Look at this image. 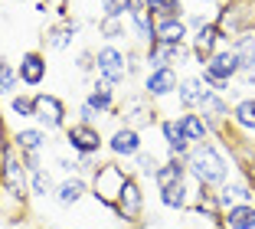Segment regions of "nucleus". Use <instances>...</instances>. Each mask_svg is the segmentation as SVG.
I'll list each match as a JSON object with an SVG mask.
<instances>
[{
	"label": "nucleus",
	"instance_id": "nucleus-45",
	"mask_svg": "<svg viewBox=\"0 0 255 229\" xmlns=\"http://www.w3.org/2000/svg\"><path fill=\"white\" fill-rule=\"evenodd\" d=\"M252 72H255V66H252Z\"/></svg>",
	"mask_w": 255,
	"mask_h": 229
},
{
	"label": "nucleus",
	"instance_id": "nucleus-33",
	"mask_svg": "<svg viewBox=\"0 0 255 229\" xmlns=\"http://www.w3.org/2000/svg\"><path fill=\"white\" fill-rule=\"evenodd\" d=\"M160 157L157 154H147V151H141V154H134V167H137V174H141V177H157V170H160Z\"/></svg>",
	"mask_w": 255,
	"mask_h": 229
},
{
	"label": "nucleus",
	"instance_id": "nucleus-11",
	"mask_svg": "<svg viewBox=\"0 0 255 229\" xmlns=\"http://www.w3.org/2000/svg\"><path fill=\"white\" fill-rule=\"evenodd\" d=\"M190 52H193V62H200V66H206L210 62V56L223 46V36H219L216 23H203L200 30H190V39H187Z\"/></svg>",
	"mask_w": 255,
	"mask_h": 229
},
{
	"label": "nucleus",
	"instance_id": "nucleus-15",
	"mask_svg": "<svg viewBox=\"0 0 255 229\" xmlns=\"http://www.w3.org/2000/svg\"><path fill=\"white\" fill-rule=\"evenodd\" d=\"M115 89H118V85H112V82H105V79L92 82L89 95H85V105L95 108L98 118H102V115H115V108H118V95H115Z\"/></svg>",
	"mask_w": 255,
	"mask_h": 229
},
{
	"label": "nucleus",
	"instance_id": "nucleus-24",
	"mask_svg": "<svg viewBox=\"0 0 255 229\" xmlns=\"http://www.w3.org/2000/svg\"><path fill=\"white\" fill-rule=\"evenodd\" d=\"M187 177H190L187 161H183V157H167V161L160 164L154 184H157V190H160V187H170V184H183Z\"/></svg>",
	"mask_w": 255,
	"mask_h": 229
},
{
	"label": "nucleus",
	"instance_id": "nucleus-31",
	"mask_svg": "<svg viewBox=\"0 0 255 229\" xmlns=\"http://www.w3.org/2000/svg\"><path fill=\"white\" fill-rule=\"evenodd\" d=\"M125 20L121 16H98V36L105 39V43H115V39L125 36Z\"/></svg>",
	"mask_w": 255,
	"mask_h": 229
},
{
	"label": "nucleus",
	"instance_id": "nucleus-19",
	"mask_svg": "<svg viewBox=\"0 0 255 229\" xmlns=\"http://www.w3.org/2000/svg\"><path fill=\"white\" fill-rule=\"evenodd\" d=\"M229 125H233L242 138H255V98H236Z\"/></svg>",
	"mask_w": 255,
	"mask_h": 229
},
{
	"label": "nucleus",
	"instance_id": "nucleus-38",
	"mask_svg": "<svg viewBox=\"0 0 255 229\" xmlns=\"http://www.w3.org/2000/svg\"><path fill=\"white\" fill-rule=\"evenodd\" d=\"M56 167L62 170V174H66V177H75V174H79V161H69V157H56Z\"/></svg>",
	"mask_w": 255,
	"mask_h": 229
},
{
	"label": "nucleus",
	"instance_id": "nucleus-40",
	"mask_svg": "<svg viewBox=\"0 0 255 229\" xmlns=\"http://www.w3.org/2000/svg\"><path fill=\"white\" fill-rule=\"evenodd\" d=\"M79 121L82 125H98V115H95V108H89V105H79Z\"/></svg>",
	"mask_w": 255,
	"mask_h": 229
},
{
	"label": "nucleus",
	"instance_id": "nucleus-26",
	"mask_svg": "<svg viewBox=\"0 0 255 229\" xmlns=\"http://www.w3.org/2000/svg\"><path fill=\"white\" fill-rule=\"evenodd\" d=\"M160 203H164L167 210H177V213H187V210H190V187H187V180H183V184L160 187Z\"/></svg>",
	"mask_w": 255,
	"mask_h": 229
},
{
	"label": "nucleus",
	"instance_id": "nucleus-9",
	"mask_svg": "<svg viewBox=\"0 0 255 229\" xmlns=\"http://www.w3.org/2000/svg\"><path fill=\"white\" fill-rule=\"evenodd\" d=\"M66 144L75 151V157H79V154H102L105 138H102L98 125H82V121H72V125L66 128Z\"/></svg>",
	"mask_w": 255,
	"mask_h": 229
},
{
	"label": "nucleus",
	"instance_id": "nucleus-20",
	"mask_svg": "<svg viewBox=\"0 0 255 229\" xmlns=\"http://www.w3.org/2000/svg\"><path fill=\"white\" fill-rule=\"evenodd\" d=\"M203 95H206V85H203L200 75H183L180 85H177V102H180L183 111H196L203 102Z\"/></svg>",
	"mask_w": 255,
	"mask_h": 229
},
{
	"label": "nucleus",
	"instance_id": "nucleus-28",
	"mask_svg": "<svg viewBox=\"0 0 255 229\" xmlns=\"http://www.w3.org/2000/svg\"><path fill=\"white\" fill-rule=\"evenodd\" d=\"M53 193H56V180H53V174H49L46 167L33 170V174H30V197L43 200V197H53Z\"/></svg>",
	"mask_w": 255,
	"mask_h": 229
},
{
	"label": "nucleus",
	"instance_id": "nucleus-2",
	"mask_svg": "<svg viewBox=\"0 0 255 229\" xmlns=\"http://www.w3.org/2000/svg\"><path fill=\"white\" fill-rule=\"evenodd\" d=\"M213 23H216L223 43H233L242 33H252L255 30V0H226V3H219Z\"/></svg>",
	"mask_w": 255,
	"mask_h": 229
},
{
	"label": "nucleus",
	"instance_id": "nucleus-32",
	"mask_svg": "<svg viewBox=\"0 0 255 229\" xmlns=\"http://www.w3.org/2000/svg\"><path fill=\"white\" fill-rule=\"evenodd\" d=\"M137 3H144V0H102V16H121V20H128V13Z\"/></svg>",
	"mask_w": 255,
	"mask_h": 229
},
{
	"label": "nucleus",
	"instance_id": "nucleus-4",
	"mask_svg": "<svg viewBox=\"0 0 255 229\" xmlns=\"http://www.w3.org/2000/svg\"><path fill=\"white\" fill-rule=\"evenodd\" d=\"M115 118H121V125L137 128V131H141V128L157 125V111H154V102H150L144 92H134V95H128L125 102H118Z\"/></svg>",
	"mask_w": 255,
	"mask_h": 229
},
{
	"label": "nucleus",
	"instance_id": "nucleus-34",
	"mask_svg": "<svg viewBox=\"0 0 255 229\" xmlns=\"http://www.w3.org/2000/svg\"><path fill=\"white\" fill-rule=\"evenodd\" d=\"M75 161H79V177H85V180H89L92 174H95V167L102 164V161H98V154H79Z\"/></svg>",
	"mask_w": 255,
	"mask_h": 229
},
{
	"label": "nucleus",
	"instance_id": "nucleus-23",
	"mask_svg": "<svg viewBox=\"0 0 255 229\" xmlns=\"http://www.w3.org/2000/svg\"><path fill=\"white\" fill-rule=\"evenodd\" d=\"M223 229H255V203H233L223 213Z\"/></svg>",
	"mask_w": 255,
	"mask_h": 229
},
{
	"label": "nucleus",
	"instance_id": "nucleus-12",
	"mask_svg": "<svg viewBox=\"0 0 255 229\" xmlns=\"http://www.w3.org/2000/svg\"><path fill=\"white\" fill-rule=\"evenodd\" d=\"M177 85H180V75H177V69L173 66H164V69H150L147 75H144V95L150 98V102H160V98L173 95L177 92Z\"/></svg>",
	"mask_w": 255,
	"mask_h": 229
},
{
	"label": "nucleus",
	"instance_id": "nucleus-14",
	"mask_svg": "<svg viewBox=\"0 0 255 229\" xmlns=\"http://www.w3.org/2000/svg\"><path fill=\"white\" fill-rule=\"evenodd\" d=\"M16 75H20V85L26 89H36L46 82V56L39 49H30L20 56V66H16Z\"/></svg>",
	"mask_w": 255,
	"mask_h": 229
},
{
	"label": "nucleus",
	"instance_id": "nucleus-37",
	"mask_svg": "<svg viewBox=\"0 0 255 229\" xmlns=\"http://www.w3.org/2000/svg\"><path fill=\"white\" fill-rule=\"evenodd\" d=\"M23 167H26V170H30V174H33V170H39V167H43V151H23Z\"/></svg>",
	"mask_w": 255,
	"mask_h": 229
},
{
	"label": "nucleus",
	"instance_id": "nucleus-27",
	"mask_svg": "<svg viewBox=\"0 0 255 229\" xmlns=\"http://www.w3.org/2000/svg\"><path fill=\"white\" fill-rule=\"evenodd\" d=\"M20 92V75H16V66L7 59V56H0V98H10Z\"/></svg>",
	"mask_w": 255,
	"mask_h": 229
},
{
	"label": "nucleus",
	"instance_id": "nucleus-7",
	"mask_svg": "<svg viewBox=\"0 0 255 229\" xmlns=\"http://www.w3.org/2000/svg\"><path fill=\"white\" fill-rule=\"evenodd\" d=\"M95 79H105L112 85H125L128 82V52H121L112 43L95 49Z\"/></svg>",
	"mask_w": 255,
	"mask_h": 229
},
{
	"label": "nucleus",
	"instance_id": "nucleus-25",
	"mask_svg": "<svg viewBox=\"0 0 255 229\" xmlns=\"http://www.w3.org/2000/svg\"><path fill=\"white\" fill-rule=\"evenodd\" d=\"M177 121H180V128H183V134H187L190 144L210 141V128H206V121H203L200 111H183V115H177Z\"/></svg>",
	"mask_w": 255,
	"mask_h": 229
},
{
	"label": "nucleus",
	"instance_id": "nucleus-16",
	"mask_svg": "<svg viewBox=\"0 0 255 229\" xmlns=\"http://www.w3.org/2000/svg\"><path fill=\"white\" fill-rule=\"evenodd\" d=\"M128 26H131V33H134V39L147 49V46L157 43V30H154V13H150L144 3H137L131 13H128Z\"/></svg>",
	"mask_w": 255,
	"mask_h": 229
},
{
	"label": "nucleus",
	"instance_id": "nucleus-21",
	"mask_svg": "<svg viewBox=\"0 0 255 229\" xmlns=\"http://www.w3.org/2000/svg\"><path fill=\"white\" fill-rule=\"evenodd\" d=\"M85 193H89V180L75 174V177H66V180H59V184H56V193H53V197H56V203H59V207H75Z\"/></svg>",
	"mask_w": 255,
	"mask_h": 229
},
{
	"label": "nucleus",
	"instance_id": "nucleus-22",
	"mask_svg": "<svg viewBox=\"0 0 255 229\" xmlns=\"http://www.w3.org/2000/svg\"><path fill=\"white\" fill-rule=\"evenodd\" d=\"M13 148L20 151H46V144H49V131H43L39 125H33V128H16L13 131Z\"/></svg>",
	"mask_w": 255,
	"mask_h": 229
},
{
	"label": "nucleus",
	"instance_id": "nucleus-44",
	"mask_svg": "<svg viewBox=\"0 0 255 229\" xmlns=\"http://www.w3.org/2000/svg\"><path fill=\"white\" fill-rule=\"evenodd\" d=\"M203 3H213V0H203Z\"/></svg>",
	"mask_w": 255,
	"mask_h": 229
},
{
	"label": "nucleus",
	"instance_id": "nucleus-29",
	"mask_svg": "<svg viewBox=\"0 0 255 229\" xmlns=\"http://www.w3.org/2000/svg\"><path fill=\"white\" fill-rule=\"evenodd\" d=\"M7 105H10V115H16V118H33L36 115V95H30V92L10 95Z\"/></svg>",
	"mask_w": 255,
	"mask_h": 229
},
{
	"label": "nucleus",
	"instance_id": "nucleus-8",
	"mask_svg": "<svg viewBox=\"0 0 255 229\" xmlns=\"http://www.w3.org/2000/svg\"><path fill=\"white\" fill-rule=\"evenodd\" d=\"M121 223H141L144 220V193H141V180L137 177H128L125 180V190H121L118 203L112 210Z\"/></svg>",
	"mask_w": 255,
	"mask_h": 229
},
{
	"label": "nucleus",
	"instance_id": "nucleus-5",
	"mask_svg": "<svg viewBox=\"0 0 255 229\" xmlns=\"http://www.w3.org/2000/svg\"><path fill=\"white\" fill-rule=\"evenodd\" d=\"M33 121H36L43 131H66L69 128V108L66 102H62L59 95H53V92H36V115H33Z\"/></svg>",
	"mask_w": 255,
	"mask_h": 229
},
{
	"label": "nucleus",
	"instance_id": "nucleus-43",
	"mask_svg": "<svg viewBox=\"0 0 255 229\" xmlns=\"http://www.w3.org/2000/svg\"><path fill=\"white\" fill-rule=\"evenodd\" d=\"M7 144V128H3V118H0V148Z\"/></svg>",
	"mask_w": 255,
	"mask_h": 229
},
{
	"label": "nucleus",
	"instance_id": "nucleus-42",
	"mask_svg": "<svg viewBox=\"0 0 255 229\" xmlns=\"http://www.w3.org/2000/svg\"><path fill=\"white\" fill-rule=\"evenodd\" d=\"M164 3H167V0H144V7H147L150 13H160V10H164Z\"/></svg>",
	"mask_w": 255,
	"mask_h": 229
},
{
	"label": "nucleus",
	"instance_id": "nucleus-3",
	"mask_svg": "<svg viewBox=\"0 0 255 229\" xmlns=\"http://www.w3.org/2000/svg\"><path fill=\"white\" fill-rule=\"evenodd\" d=\"M128 177H131V174L121 167V161H105V164H98L95 174L89 177V193L95 197V203L115 210V203H118Z\"/></svg>",
	"mask_w": 255,
	"mask_h": 229
},
{
	"label": "nucleus",
	"instance_id": "nucleus-18",
	"mask_svg": "<svg viewBox=\"0 0 255 229\" xmlns=\"http://www.w3.org/2000/svg\"><path fill=\"white\" fill-rule=\"evenodd\" d=\"M79 30H82V26H79V20H72V16H69V20H59V23H53V26L46 30V36H43V39H46V46H49V49L62 52V49H69V46L75 43Z\"/></svg>",
	"mask_w": 255,
	"mask_h": 229
},
{
	"label": "nucleus",
	"instance_id": "nucleus-6",
	"mask_svg": "<svg viewBox=\"0 0 255 229\" xmlns=\"http://www.w3.org/2000/svg\"><path fill=\"white\" fill-rule=\"evenodd\" d=\"M239 72H242V59H239V52H236L233 46H219V49L210 56V62L203 66L200 79H203V82L219 79V82H229V85H233V82L239 79Z\"/></svg>",
	"mask_w": 255,
	"mask_h": 229
},
{
	"label": "nucleus",
	"instance_id": "nucleus-35",
	"mask_svg": "<svg viewBox=\"0 0 255 229\" xmlns=\"http://www.w3.org/2000/svg\"><path fill=\"white\" fill-rule=\"evenodd\" d=\"M75 69H79V72H95V49H82L79 52Z\"/></svg>",
	"mask_w": 255,
	"mask_h": 229
},
{
	"label": "nucleus",
	"instance_id": "nucleus-1",
	"mask_svg": "<svg viewBox=\"0 0 255 229\" xmlns=\"http://www.w3.org/2000/svg\"><path fill=\"white\" fill-rule=\"evenodd\" d=\"M187 170H190V177L200 180L203 187L216 190V187H223L229 180V157L223 154V148L216 141H200L187 154Z\"/></svg>",
	"mask_w": 255,
	"mask_h": 229
},
{
	"label": "nucleus",
	"instance_id": "nucleus-41",
	"mask_svg": "<svg viewBox=\"0 0 255 229\" xmlns=\"http://www.w3.org/2000/svg\"><path fill=\"white\" fill-rule=\"evenodd\" d=\"M203 23H210V20H206L203 13H193V16H187V26H190V30H200Z\"/></svg>",
	"mask_w": 255,
	"mask_h": 229
},
{
	"label": "nucleus",
	"instance_id": "nucleus-30",
	"mask_svg": "<svg viewBox=\"0 0 255 229\" xmlns=\"http://www.w3.org/2000/svg\"><path fill=\"white\" fill-rule=\"evenodd\" d=\"M226 193H229V197L236 200V203H255V184H249L246 177H239V180H226Z\"/></svg>",
	"mask_w": 255,
	"mask_h": 229
},
{
	"label": "nucleus",
	"instance_id": "nucleus-13",
	"mask_svg": "<svg viewBox=\"0 0 255 229\" xmlns=\"http://www.w3.org/2000/svg\"><path fill=\"white\" fill-rule=\"evenodd\" d=\"M154 30H157V43L183 46V43L190 39L187 16H164V13H154Z\"/></svg>",
	"mask_w": 255,
	"mask_h": 229
},
{
	"label": "nucleus",
	"instance_id": "nucleus-17",
	"mask_svg": "<svg viewBox=\"0 0 255 229\" xmlns=\"http://www.w3.org/2000/svg\"><path fill=\"white\" fill-rule=\"evenodd\" d=\"M160 138H164V144H167V157H183V161H187V154H190L193 144L187 141L180 121L177 118H164L160 121Z\"/></svg>",
	"mask_w": 255,
	"mask_h": 229
},
{
	"label": "nucleus",
	"instance_id": "nucleus-36",
	"mask_svg": "<svg viewBox=\"0 0 255 229\" xmlns=\"http://www.w3.org/2000/svg\"><path fill=\"white\" fill-rule=\"evenodd\" d=\"M141 69H147V66H144V52L131 49V52H128V79H131V75H137Z\"/></svg>",
	"mask_w": 255,
	"mask_h": 229
},
{
	"label": "nucleus",
	"instance_id": "nucleus-39",
	"mask_svg": "<svg viewBox=\"0 0 255 229\" xmlns=\"http://www.w3.org/2000/svg\"><path fill=\"white\" fill-rule=\"evenodd\" d=\"M160 13H164V16H187V10H183V3H180V0H167Z\"/></svg>",
	"mask_w": 255,
	"mask_h": 229
},
{
	"label": "nucleus",
	"instance_id": "nucleus-10",
	"mask_svg": "<svg viewBox=\"0 0 255 229\" xmlns=\"http://www.w3.org/2000/svg\"><path fill=\"white\" fill-rule=\"evenodd\" d=\"M105 148L112 151L115 161H134V154L144 151L141 131H137V128H128V125H118L112 131V138H105Z\"/></svg>",
	"mask_w": 255,
	"mask_h": 229
}]
</instances>
